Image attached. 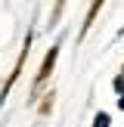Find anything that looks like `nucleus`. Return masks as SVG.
Returning a JSON list of instances; mask_svg holds the SVG:
<instances>
[{"mask_svg": "<svg viewBox=\"0 0 124 127\" xmlns=\"http://www.w3.org/2000/svg\"><path fill=\"white\" fill-rule=\"evenodd\" d=\"M31 43H34V31H28V34H25V43H22V50H19V59H16V68H12V71H9V78L3 81V90H0V105H3V99L9 96V90L16 87L19 74H22L25 62H28V50H31Z\"/></svg>", "mask_w": 124, "mask_h": 127, "instance_id": "obj_1", "label": "nucleus"}, {"mask_svg": "<svg viewBox=\"0 0 124 127\" xmlns=\"http://www.w3.org/2000/svg\"><path fill=\"white\" fill-rule=\"evenodd\" d=\"M56 59H59V43H53V47L47 50V56H43V62H40V68H37L34 81H31V96H34V93L40 90L50 78H53V71H56ZM34 99H37V96H34Z\"/></svg>", "mask_w": 124, "mask_h": 127, "instance_id": "obj_2", "label": "nucleus"}, {"mask_svg": "<svg viewBox=\"0 0 124 127\" xmlns=\"http://www.w3.org/2000/svg\"><path fill=\"white\" fill-rule=\"evenodd\" d=\"M102 12V3H90V12H87V19H84V25H81V37L90 31V25H93V19Z\"/></svg>", "mask_w": 124, "mask_h": 127, "instance_id": "obj_3", "label": "nucleus"}, {"mask_svg": "<svg viewBox=\"0 0 124 127\" xmlns=\"http://www.w3.org/2000/svg\"><path fill=\"white\" fill-rule=\"evenodd\" d=\"M93 127H112V115H109V112H96Z\"/></svg>", "mask_w": 124, "mask_h": 127, "instance_id": "obj_4", "label": "nucleus"}, {"mask_svg": "<svg viewBox=\"0 0 124 127\" xmlns=\"http://www.w3.org/2000/svg\"><path fill=\"white\" fill-rule=\"evenodd\" d=\"M53 96H56V93L50 90V93H47V99H43V102H40V112H43V115H47V112L53 109Z\"/></svg>", "mask_w": 124, "mask_h": 127, "instance_id": "obj_5", "label": "nucleus"}, {"mask_svg": "<svg viewBox=\"0 0 124 127\" xmlns=\"http://www.w3.org/2000/svg\"><path fill=\"white\" fill-rule=\"evenodd\" d=\"M112 87H115V93H118V96H124V74H118V78L112 81Z\"/></svg>", "mask_w": 124, "mask_h": 127, "instance_id": "obj_6", "label": "nucleus"}, {"mask_svg": "<svg viewBox=\"0 0 124 127\" xmlns=\"http://www.w3.org/2000/svg\"><path fill=\"white\" fill-rule=\"evenodd\" d=\"M118 109H121V112H124V96H121V99H118Z\"/></svg>", "mask_w": 124, "mask_h": 127, "instance_id": "obj_7", "label": "nucleus"}, {"mask_svg": "<svg viewBox=\"0 0 124 127\" xmlns=\"http://www.w3.org/2000/svg\"><path fill=\"white\" fill-rule=\"evenodd\" d=\"M121 74H124V65H121Z\"/></svg>", "mask_w": 124, "mask_h": 127, "instance_id": "obj_8", "label": "nucleus"}]
</instances>
